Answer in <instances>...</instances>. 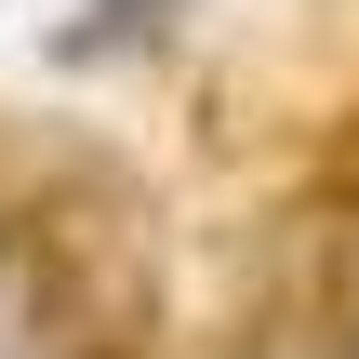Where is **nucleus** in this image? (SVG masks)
Here are the masks:
<instances>
[{
    "label": "nucleus",
    "instance_id": "f257e3e1",
    "mask_svg": "<svg viewBox=\"0 0 359 359\" xmlns=\"http://www.w3.org/2000/svg\"><path fill=\"white\" fill-rule=\"evenodd\" d=\"M0 320L27 359H133L147 346V240H133V200H13L0 213Z\"/></svg>",
    "mask_w": 359,
    "mask_h": 359
}]
</instances>
